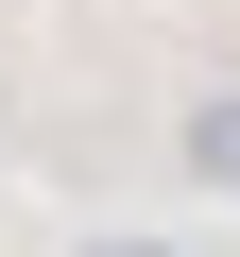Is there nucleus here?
I'll use <instances>...</instances> for the list:
<instances>
[{
    "label": "nucleus",
    "instance_id": "1",
    "mask_svg": "<svg viewBox=\"0 0 240 257\" xmlns=\"http://www.w3.org/2000/svg\"><path fill=\"white\" fill-rule=\"evenodd\" d=\"M172 155H189V189H223V206H240V86H206V103L172 120Z\"/></svg>",
    "mask_w": 240,
    "mask_h": 257
},
{
    "label": "nucleus",
    "instance_id": "2",
    "mask_svg": "<svg viewBox=\"0 0 240 257\" xmlns=\"http://www.w3.org/2000/svg\"><path fill=\"white\" fill-rule=\"evenodd\" d=\"M69 257H189V240H138V223H103V240H69Z\"/></svg>",
    "mask_w": 240,
    "mask_h": 257
}]
</instances>
